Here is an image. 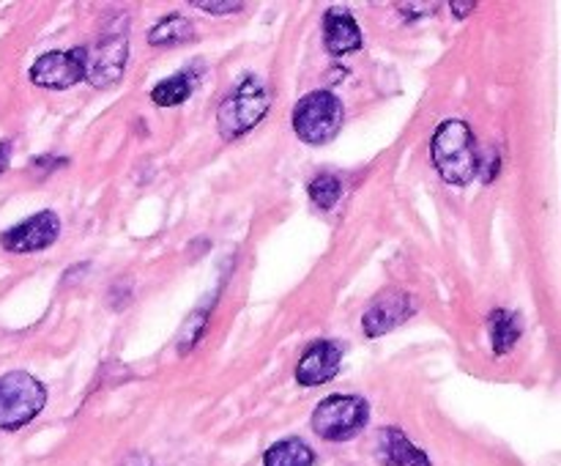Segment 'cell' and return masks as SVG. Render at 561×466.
<instances>
[{
	"mask_svg": "<svg viewBox=\"0 0 561 466\" xmlns=\"http://www.w3.org/2000/svg\"><path fill=\"white\" fill-rule=\"evenodd\" d=\"M192 91H195V82H192L190 75L181 71V75H173L153 86L151 102L157 107H179V104H184L190 99Z\"/></svg>",
	"mask_w": 561,
	"mask_h": 466,
	"instance_id": "obj_16",
	"label": "cell"
},
{
	"mask_svg": "<svg viewBox=\"0 0 561 466\" xmlns=\"http://www.w3.org/2000/svg\"><path fill=\"white\" fill-rule=\"evenodd\" d=\"M343 102L332 91H312L294 107V132L307 146H327L343 129Z\"/></svg>",
	"mask_w": 561,
	"mask_h": 466,
	"instance_id": "obj_4",
	"label": "cell"
},
{
	"mask_svg": "<svg viewBox=\"0 0 561 466\" xmlns=\"http://www.w3.org/2000/svg\"><path fill=\"white\" fill-rule=\"evenodd\" d=\"M449 9L455 11V16H469V11H474L477 3H453Z\"/></svg>",
	"mask_w": 561,
	"mask_h": 466,
	"instance_id": "obj_22",
	"label": "cell"
},
{
	"mask_svg": "<svg viewBox=\"0 0 561 466\" xmlns=\"http://www.w3.org/2000/svg\"><path fill=\"white\" fill-rule=\"evenodd\" d=\"M398 9L400 11H422V16H425V14H433L438 5L436 3H400ZM411 16H416V14H411Z\"/></svg>",
	"mask_w": 561,
	"mask_h": 466,
	"instance_id": "obj_20",
	"label": "cell"
},
{
	"mask_svg": "<svg viewBox=\"0 0 561 466\" xmlns=\"http://www.w3.org/2000/svg\"><path fill=\"white\" fill-rule=\"evenodd\" d=\"M9 162H11V140H3L0 143V173L9 168Z\"/></svg>",
	"mask_w": 561,
	"mask_h": 466,
	"instance_id": "obj_21",
	"label": "cell"
},
{
	"mask_svg": "<svg viewBox=\"0 0 561 466\" xmlns=\"http://www.w3.org/2000/svg\"><path fill=\"white\" fill-rule=\"evenodd\" d=\"M206 318H208V305L197 307V310L192 312L190 318H186L184 332H181V338H179V351H181V354H186V351L195 349V343H197V340H201L203 329H206Z\"/></svg>",
	"mask_w": 561,
	"mask_h": 466,
	"instance_id": "obj_18",
	"label": "cell"
},
{
	"mask_svg": "<svg viewBox=\"0 0 561 466\" xmlns=\"http://www.w3.org/2000/svg\"><path fill=\"white\" fill-rule=\"evenodd\" d=\"M47 389L36 376L11 371L0 376V431H16L42 414Z\"/></svg>",
	"mask_w": 561,
	"mask_h": 466,
	"instance_id": "obj_3",
	"label": "cell"
},
{
	"mask_svg": "<svg viewBox=\"0 0 561 466\" xmlns=\"http://www.w3.org/2000/svg\"><path fill=\"white\" fill-rule=\"evenodd\" d=\"M121 22H126V16L118 20L115 27H107V31L99 36L96 49L88 55L85 77L91 80V86L110 88L121 80V75H124L126 55H129V36H126V25L121 27Z\"/></svg>",
	"mask_w": 561,
	"mask_h": 466,
	"instance_id": "obj_6",
	"label": "cell"
},
{
	"mask_svg": "<svg viewBox=\"0 0 561 466\" xmlns=\"http://www.w3.org/2000/svg\"><path fill=\"white\" fill-rule=\"evenodd\" d=\"M85 47L58 49V53H47L42 58H36V64L31 66V82L38 88H47V91H66V88L85 80Z\"/></svg>",
	"mask_w": 561,
	"mask_h": 466,
	"instance_id": "obj_7",
	"label": "cell"
},
{
	"mask_svg": "<svg viewBox=\"0 0 561 466\" xmlns=\"http://www.w3.org/2000/svg\"><path fill=\"white\" fill-rule=\"evenodd\" d=\"M316 453L305 439H283L263 453V466H312Z\"/></svg>",
	"mask_w": 561,
	"mask_h": 466,
	"instance_id": "obj_14",
	"label": "cell"
},
{
	"mask_svg": "<svg viewBox=\"0 0 561 466\" xmlns=\"http://www.w3.org/2000/svg\"><path fill=\"white\" fill-rule=\"evenodd\" d=\"M376 458L383 466H433L425 450L416 447L400 428L389 425L378 431L376 439Z\"/></svg>",
	"mask_w": 561,
	"mask_h": 466,
	"instance_id": "obj_11",
	"label": "cell"
},
{
	"mask_svg": "<svg viewBox=\"0 0 561 466\" xmlns=\"http://www.w3.org/2000/svg\"><path fill=\"white\" fill-rule=\"evenodd\" d=\"M488 323H491L493 354H499V356L510 354V351L515 349V343L520 340V332H524V327H520V318L515 316V312L499 307V310H493L491 316H488Z\"/></svg>",
	"mask_w": 561,
	"mask_h": 466,
	"instance_id": "obj_15",
	"label": "cell"
},
{
	"mask_svg": "<svg viewBox=\"0 0 561 466\" xmlns=\"http://www.w3.org/2000/svg\"><path fill=\"white\" fill-rule=\"evenodd\" d=\"M307 190H310L312 203H316L321 212H332V208L337 206L340 197H343V184H340V179L334 173H318Z\"/></svg>",
	"mask_w": 561,
	"mask_h": 466,
	"instance_id": "obj_17",
	"label": "cell"
},
{
	"mask_svg": "<svg viewBox=\"0 0 561 466\" xmlns=\"http://www.w3.org/2000/svg\"><path fill=\"white\" fill-rule=\"evenodd\" d=\"M433 164L438 175L453 186H466L477 179L480 157H477L474 132L466 121L447 118L438 124L436 135L431 140Z\"/></svg>",
	"mask_w": 561,
	"mask_h": 466,
	"instance_id": "obj_1",
	"label": "cell"
},
{
	"mask_svg": "<svg viewBox=\"0 0 561 466\" xmlns=\"http://www.w3.org/2000/svg\"><path fill=\"white\" fill-rule=\"evenodd\" d=\"M58 236H60L58 214L44 208V212L22 219V223L14 225V228L3 230V234H0V247L9 252H38V250H47L49 245H55Z\"/></svg>",
	"mask_w": 561,
	"mask_h": 466,
	"instance_id": "obj_9",
	"label": "cell"
},
{
	"mask_svg": "<svg viewBox=\"0 0 561 466\" xmlns=\"http://www.w3.org/2000/svg\"><path fill=\"white\" fill-rule=\"evenodd\" d=\"M195 5L203 11H211V14H233V11L244 9L241 0H225V3H219V0H195Z\"/></svg>",
	"mask_w": 561,
	"mask_h": 466,
	"instance_id": "obj_19",
	"label": "cell"
},
{
	"mask_svg": "<svg viewBox=\"0 0 561 466\" xmlns=\"http://www.w3.org/2000/svg\"><path fill=\"white\" fill-rule=\"evenodd\" d=\"M323 42L332 55H348L365 47L359 25L348 9H329L323 16Z\"/></svg>",
	"mask_w": 561,
	"mask_h": 466,
	"instance_id": "obj_12",
	"label": "cell"
},
{
	"mask_svg": "<svg viewBox=\"0 0 561 466\" xmlns=\"http://www.w3.org/2000/svg\"><path fill=\"white\" fill-rule=\"evenodd\" d=\"M272 107V99H268L266 82L257 75L241 77L239 86L222 99L217 113L219 135L225 140H236V137H244L247 132L255 129L263 121V115Z\"/></svg>",
	"mask_w": 561,
	"mask_h": 466,
	"instance_id": "obj_2",
	"label": "cell"
},
{
	"mask_svg": "<svg viewBox=\"0 0 561 466\" xmlns=\"http://www.w3.org/2000/svg\"><path fill=\"white\" fill-rule=\"evenodd\" d=\"M340 365H343V345L337 340H316L296 365V382L301 387H321L337 376Z\"/></svg>",
	"mask_w": 561,
	"mask_h": 466,
	"instance_id": "obj_10",
	"label": "cell"
},
{
	"mask_svg": "<svg viewBox=\"0 0 561 466\" xmlns=\"http://www.w3.org/2000/svg\"><path fill=\"white\" fill-rule=\"evenodd\" d=\"M370 406L359 395H329L312 411V431L327 442H348L365 431Z\"/></svg>",
	"mask_w": 561,
	"mask_h": 466,
	"instance_id": "obj_5",
	"label": "cell"
},
{
	"mask_svg": "<svg viewBox=\"0 0 561 466\" xmlns=\"http://www.w3.org/2000/svg\"><path fill=\"white\" fill-rule=\"evenodd\" d=\"M192 36H195V25L184 14L173 11L148 31V44L151 47H179V44L192 42Z\"/></svg>",
	"mask_w": 561,
	"mask_h": 466,
	"instance_id": "obj_13",
	"label": "cell"
},
{
	"mask_svg": "<svg viewBox=\"0 0 561 466\" xmlns=\"http://www.w3.org/2000/svg\"><path fill=\"white\" fill-rule=\"evenodd\" d=\"M414 312L416 299L409 291L387 288L383 294H378L376 299H373V305L365 310V316H362V329H365L367 338H381V334L392 332L400 323L409 321Z\"/></svg>",
	"mask_w": 561,
	"mask_h": 466,
	"instance_id": "obj_8",
	"label": "cell"
}]
</instances>
